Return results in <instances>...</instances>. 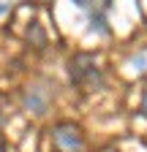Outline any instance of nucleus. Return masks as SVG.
<instances>
[{
    "mask_svg": "<svg viewBox=\"0 0 147 152\" xmlns=\"http://www.w3.org/2000/svg\"><path fill=\"white\" fill-rule=\"evenodd\" d=\"M68 73H71V82L76 87H96L104 82L101 68L96 65V60L90 54H76L68 65Z\"/></svg>",
    "mask_w": 147,
    "mask_h": 152,
    "instance_id": "f257e3e1",
    "label": "nucleus"
},
{
    "mask_svg": "<svg viewBox=\"0 0 147 152\" xmlns=\"http://www.w3.org/2000/svg\"><path fill=\"white\" fill-rule=\"evenodd\" d=\"M54 144L63 152H76L82 149V136L74 125H57L54 128Z\"/></svg>",
    "mask_w": 147,
    "mask_h": 152,
    "instance_id": "f03ea898",
    "label": "nucleus"
},
{
    "mask_svg": "<svg viewBox=\"0 0 147 152\" xmlns=\"http://www.w3.org/2000/svg\"><path fill=\"white\" fill-rule=\"evenodd\" d=\"M79 8H85L90 14V30H96V33H106V11H109V3L104 6H93V3H87V0H79L76 3Z\"/></svg>",
    "mask_w": 147,
    "mask_h": 152,
    "instance_id": "7ed1b4c3",
    "label": "nucleus"
},
{
    "mask_svg": "<svg viewBox=\"0 0 147 152\" xmlns=\"http://www.w3.org/2000/svg\"><path fill=\"white\" fill-rule=\"evenodd\" d=\"M25 106L30 111H44V98H41V95H35V92H30L27 98H25Z\"/></svg>",
    "mask_w": 147,
    "mask_h": 152,
    "instance_id": "20e7f679",
    "label": "nucleus"
},
{
    "mask_svg": "<svg viewBox=\"0 0 147 152\" xmlns=\"http://www.w3.org/2000/svg\"><path fill=\"white\" fill-rule=\"evenodd\" d=\"M142 114L147 117V90H144V98H142Z\"/></svg>",
    "mask_w": 147,
    "mask_h": 152,
    "instance_id": "39448f33",
    "label": "nucleus"
},
{
    "mask_svg": "<svg viewBox=\"0 0 147 152\" xmlns=\"http://www.w3.org/2000/svg\"><path fill=\"white\" fill-rule=\"evenodd\" d=\"M6 11H8V6H6V3H0V14H6Z\"/></svg>",
    "mask_w": 147,
    "mask_h": 152,
    "instance_id": "423d86ee",
    "label": "nucleus"
}]
</instances>
